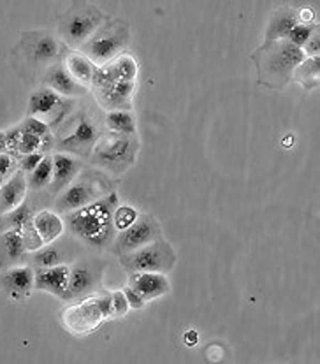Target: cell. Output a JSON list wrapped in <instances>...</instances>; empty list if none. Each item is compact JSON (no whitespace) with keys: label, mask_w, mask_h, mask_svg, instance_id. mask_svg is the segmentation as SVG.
Wrapping results in <instances>:
<instances>
[{"label":"cell","mask_w":320,"mask_h":364,"mask_svg":"<svg viewBox=\"0 0 320 364\" xmlns=\"http://www.w3.org/2000/svg\"><path fill=\"white\" fill-rule=\"evenodd\" d=\"M118 208L117 192L111 191L110 194L102 196L94 203L80 208L76 211L64 215V224L76 240L85 243L87 247L102 250L113 243L117 236L114 228V210Z\"/></svg>","instance_id":"1"},{"label":"cell","mask_w":320,"mask_h":364,"mask_svg":"<svg viewBox=\"0 0 320 364\" xmlns=\"http://www.w3.org/2000/svg\"><path fill=\"white\" fill-rule=\"evenodd\" d=\"M141 143L136 136L118 132H102L92 151V162L100 171L110 174H122L136 162Z\"/></svg>","instance_id":"2"},{"label":"cell","mask_w":320,"mask_h":364,"mask_svg":"<svg viewBox=\"0 0 320 364\" xmlns=\"http://www.w3.org/2000/svg\"><path fill=\"white\" fill-rule=\"evenodd\" d=\"M306 58L303 48L287 39L267 41L255 55L260 74H266L267 83L285 85L294 76V70Z\"/></svg>","instance_id":"3"},{"label":"cell","mask_w":320,"mask_h":364,"mask_svg":"<svg viewBox=\"0 0 320 364\" xmlns=\"http://www.w3.org/2000/svg\"><path fill=\"white\" fill-rule=\"evenodd\" d=\"M106 21L107 16L99 7L87 2H78L62 16L58 33L65 46L80 50Z\"/></svg>","instance_id":"4"},{"label":"cell","mask_w":320,"mask_h":364,"mask_svg":"<svg viewBox=\"0 0 320 364\" xmlns=\"http://www.w3.org/2000/svg\"><path fill=\"white\" fill-rule=\"evenodd\" d=\"M110 180L104 178L102 173H97V171L83 173L81 171L76 180L57 196L53 208L58 215H65L94 203V200L110 194Z\"/></svg>","instance_id":"5"},{"label":"cell","mask_w":320,"mask_h":364,"mask_svg":"<svg viewBox=\"0 0 320 364\" xmlns=\"http://www.w3.org/2000/svg\"><path fill=\"white\" fill-rule=\"evenodd\" d=\"M129 25L125 21L107 20L80 50L95 65H106L124 53L129 44Z\"/></svg>","instance_id":"6"},{"label":"cell","mask_w":320,"mask_h":364,"mask_svg":"<svg viewBox=\"0 0 320 364\" xmlns=\"http://www.w3.org/2000/svg\"><path fill=\"white\" fill-rule=\"evenodd\" d=\"M70 127L73 129L64 136H60L58 139L55 137V148L64 154L74 155V157H90L97 141L102 136L97 118L87 111H80L76 117H70Z\"/></svg>","instance_id":"7"},{"label":"cell","mask_w":320,"mask_h":364,"mask_svg":"<svg viewBox=\"0 0 320 364\" xmlns=\"http://www.w3.org/2000/svg\"><path fill=\"white\" fill-rule=\"evenodd\" d=\"M120 264L127 273L150 271V273L166 274L176 264V254H174L173 247L160 237V240L151 241L130 254L122 255Z\"/></svg>","instance_id":"8"},{"label":"cell","mask_w":320,"mask_h":364,"mask_svg":"<svg viewBox=\"0 0 320 364\" xmlns=\"http://www.w3.org/2000/svg\"><path fill=\"white\" fill-rule=\"evenodd\" d=\"M160 237H162L160 222L155 217H151V215L143 213L137 215V218L132 224L118 231L110 247L113 254L122 257V255L130 254V252L137 250V248L144 247V245L151 243V241H157Z\"/></svg>","instance_id":"9"},{"label":"cell","mask_w":320,"mask_h":364,"mask_svg":"<svg viewBox=\"0 0 320 364\" xmlns=\"http://www.w3.org/2000/svg\"><path fill=\"white\" fill-rule=\"evenodd\" d=\"M21 48L28 62L37 67H50L60 57V41L50 32H27L21 39Z\"/></svg>","instance_id":"10"},{"label":"cell","mask_w":320,"mask_h":364,"mask_svg":"<svg viewBox=\"0 0 320 364\" xmlns=\"http://www.w3.org/2000/svg\"><path fill=\"white\" fill-rule=\"evenodd\" d=\"M83 171V161L80 157H74L70 154H64V151H58L53 155V176H51L50 187L46 188V192L50 194V198H57L65 187H69L74 180L78 178V174Z\"/></svg>","instance_id":"11"},{"label":"cell","mask_w":320,"mask_h":364,"mask_svg":"<svg viewBox=\"0 0 320 364\" xmlns=\"http://www.w3.org/2000/svg\"><path fill=\"white\" fill-rule=\"evenodd\" d=\"M100 289V274L94 269V266L78 262L70 267L69 285L64 299H81L92 296Z\"/></svg>","instance_id":"12"},{"label":"cell","mask_w":320,"mask_h":364,"mask_svg":"<svg viewBox=\"0 0 320 364\" xmlns=\"http://www.w3.org/2000/svg\"><path fill=\"white\" fill-rule=\"evenodd\" d=\"M69 102H65L62 99L60 94L53 90L50 87H41L37 88L36 92L31 95L28 99V117H39V118H46L50 114H53L57 111L60 114V124L64 120V117L69 113Z\"/></svg>","instance_id":"13"},{"label":"cell","mask_w":320,"mask_h":364,"mask_svg":"<svg viewBox=\"0 0 320 364\" xmlns=\"http://www.w3.org/2000/svg\"><path fill=\"white\" fill-rule=\"evenodd\" d=\"M0 285L11 299L21 301L28 298L33 289V267L31 264H23L2 271Z\"/></svg>","instance_id":"14"},{"label":"cell","mask_w":320,"mask_h":364,"mask_svg":"<svg viewBox=\"0 0 320 364\" xmlns=\"http://www.w3.org/2000/svg\"><path fill=\"white\" fill-rule=\"evenodd\" d=\"M43 85L53 88L62 97H83V95H87V87L78 83L70 76L69 70L65 69L64 62H55L53 65L48 67L46 74L43 77Z\"/></svg>","instance_id":"15"},{"label":"cell","mask_w":320,"mask_h":364,"mask_svg":"<svg viewBox=\"0 0 320 364\" xmlns=\"http://www.w3.org/2000/svg\"><path fill=\"white\" fill-rule=\"evenodd\" d=\"M97 88V97H99L100 104L106 109H129L130 107V97L134 92L132 81H95Z\"/></svg>","instance_id":"16"},{"label":"cell","mask_w":320,"mask_h":364,"mask_svg":"<svg viewBox=\"0 0 320 364\" xmlns=\"http://www.w3.org/2000/svg\"><path fill=\"white\" fill-rule=\"evenodd\" d=\"M69 273L70 267L67 264L33 269V289H37V291H46L50 294L64 299L67 285H69Z\"/></svg>","instance_id":"17"},{"label":"cell","mask_w":320,"mask_h":364,"mask_svg":"<svg viewBox=\"0 0 320 364\" xmlns=\"http://www.w3.org/2000/svg\"><path fill=\"white\" fill-rule=\"evenodd\" d=\"M28 264V250L20 231L0 232V271Z\"/></svg>","instance_id":"18"},{"label":"cell","mask_w":320,"mask_h":364,"mask_svg":"<svg viewBox=\"0 0 320 364\" xmlns=\"http://www.w3.org/2000/svg\"><path fill=\"white\" fill-rule=\"evenodd\" d=\"M129 285L143 296L144 301L157 299L160 296L171 291L169 280L164 273H150V271H139V273H129Z\"/></svg>","instance_id":"19"},{"label":"cell","mask_w":320,"mask_h":364,"mask_svg":"<svg viewBox=\"0 0 320 364\" xmlns=\"http://www.w3.org/2000/svg\"><path fill=\"white\" fill-rule=\"evenodd\" d=\"M27 174H25L23 171L16 169L9 180H6L0 185V215L7 213V211L20 206V204L27 199Z\"/></svg>","instance_id":"20"},{"label":"cell","mask_w":320,"mask_h":364,"mask_svg":"<svg viewBox=\"0 0 320 364\" xmlns=\"http://www.w3.org/2000/svg\"><path fill=\"white\" fill-rule=\"evenodd\" d=\"M32 224L36 231L39 232V236L43 237L44 245L57 241L65 231L64 218L51 210H41L33 213Z\"/></svg>","instance_id":"21"},{"label":"cell","mask_w":320,"mask_h":364,"mask_svg":"<svg viewBox=\"0 0 320 364\" xmlns=\"http://www.w3.org/2000/svg\"><path fill=\"white\" fill-rule=\"evenodd\" d=\"M297 23H299L297 11L290 9V7H282V9L274 11V13L271 14L270 21H267L266 43L267 41L285 39L287 33L292 31Z\"/></svg>","instance_id":"22"},{"label":"cell","mask_w":320,"mask_h":364,"mask_svg":"<svg viewBox=\"0 0 320 364\" xmlns=\"http://www.w3.org/2000/svg\"><path fill=\"white\" fill-rule=\"evenodd\" d=\"M64 65L78 83L85 85V87H87V85H92L97 65L87 57V55L76 53V51H67Z\"/></svg>","instance_id":"23"},{"label":"cell","mask_w":320,"mask_h":364,"mask_svg":"<svg viewBox=\"0 0 320 364\" xmlns=\"http://www.w3.org/2000/svg\"><path fill=\"white\" fill-rule=\"evenodd\" d=\"M33 204L31 199H25L20 206L7 213L0 215V232L6 231H23L28 224H32Z\"/></svg>","instance_id":"24"},{"label":"cell","mask_w":320,"mask_h":364,"mask_svg":"<svg viewBox=\"0 0 320 364\" xmlns=\"http://www.w3.org/2000/svg\"><path fill=\"white\" fill-rule=\"evenodd\" d=\"M67 255L62 245L46 243L41 248L33 250L28 254V264H31L33 269H39V267H53L58 264H65Z\"/></svg>","instance_id":"25"},{"label":"cell","mask_w":320,"mask_h":364,"mask_svg":"<svg viewBox=\"0 0 320 364\" xmlns=\"http://www.w3.org/2000/svg\"><path fill=\"white\" fill-rule=\"evenodd\" d=\"M51 176H53V155L46 154L36 169L27 174L28 191L43 192L50 187Z\"/></svg>","instance_id":"26"},{"label":"cell","mask_w":320,"mask_h":364,"mask_svg":"<svg viewBox=\"0 0 320 364\" xmlns=\"http://www.w3.org/2000/svg\"><path fill=\"white\" fill-rule=\"evenodd\" d=\"M104 125L107 131L118 134H130L136 136V120L129 109H114L110 111L104 118Z\"/></svg>","instance_id":"27"},{"label":"cell","mask_w":320,"mask_h":364,"mask_svg":"<svg viewBox=\"0 0 320 364\" xmlns=\"http://www.w3.org/2000/svg\"><path fill=\"white\" fill-rule=\"evenodd\" d=\"M319 62H320L319 57L310 58V60H306V58H304V60L296 67V70H294V77H296V80L299 81L303 87H310V83H311V87H317Z\"/></svg>","instance_id":"28"},{"label":"cell","mask_w":320,"mask_h":364,"mask_svg":"<svg viewBox=\"0 0 320 364\" xmlns=\"http://www.w3.org/2000/svg\"><path fill=\"white\" fill-rule=\"evenodd\" d=\"M317 31V25H310V23H297L296 27L292 28L287 33V37L285 39L290 41L292 44H296V46L303 48V44L306 43L308 39H310V36Z\"/></svg>","instance_id":"29"},{"label":"cell","mask_w":320,"mask_h":364,"mask_svg":"<svg viewBox=\"0 0 320 364\" xmlns=\"http://www.w3.org/2000/svg\"><path fill=\"white\" fill-rule=\"evenodd\" d=\"M20 127L23 132L33 134V136H39V137H44L46 134L51 132L50 125H48L46 122L39 117H27L23 122H21Z\"/></svg>","instance_id":"30"},{"label":"cell","mask_w":320,"mask_h":364,"mask_svg":"<svg viewBox=\"0 0 320 364\" xmlns=\"http://www.w3.org/2000/svg\"><path fill=\"white\" fill-rule=\"evenodd\" d=\"M137 211L136 208L132 206H118L117 210H114V217H113V222H114V228H117V231H122V229H125L127 225L132 224L134 220L137 218Z\"/></svg>","instance_id":"31"},{"label":"cell","mask_w":320,"mask_h":364,"mask_svg":"<svg viewBox=\"0 0 320 364\" xmlns=\"http://www.w3.org/2000/svg\"><path fill=\"white\" fill-rule=\"evenodd\" d=\"M41 144H43V137L33 136V134L21 131L20 146H18V159H20L21 155H28V154H33V151H41Z\"/></svg>","instance_id":"32"},{"label":"cell","mask_w":320,"mask_h":364,"mask_svg":"<svg viewBox=\"0 0 320 364\" xmlns=\"http://www.w3.org/2000/svg\"><path fill=\"white\" fill-rule=\"evenodd\" d=\"M21 236H23V241H25V248L28 250V254L33 250H37V248H41L44 245L43 237L39 236V232L36 231V228H33V224H28L27 228L21 231Z\"/></svg>","instance_id":"33"},{"label":"cell","mask_w":320,"mask_h":364,"mask_svg":"<svg viewBox=\"0 0 320 364\" xmlns=\"http://www.w3.org/2000/svg\"><path fill=\"white\" fill-rule=\"evenodd\" d=\"M16 169H18V159L16 157H13V155L7 154V151L0 154V176H2L4 181L9 180Z\"/></svg>","instance_id":"34"},{"label":"cell","mask_w":320,"mask_h":364,"mask_svg":"<svg viewBox=\"0 0 320 364\" xmlns=\"http://www.w3.org/2000/svg\"><path fill=\"white\" fill-rule=\"evenodd\" d=\"M129 301L125 298L124 291H117L111 294V311L114 317H124L129 311Z\"/></svg>","instance_id":"35"},{"label":"cell","mask_w":320,"mask_h":364,"mask_svg":"<svg viewBox=\"0 0 320 364\" xmlns=\"http://www.w3.org/2000/svg\"><path fill=\"white\" fill-rule=\"evenodd\" d=\"M43 157H44V154H41V151H33V154L21 155V157L18 159V169L23 171L25 174H28L31 171H33L37 166H39V162L43 161Z\"/></svg>","instance_id":"36"},{"label":"cell","mask_w":320,"mask_h":364,"mask_svg":"<svg viewBox=\"0 0 320 364\" xmlns=\"http://www.w3.org/2000/svg\"><path fill=\"white\" fill-rule=\"evenodd\" d=\"M20 139H21V127H20V125H16V127L6 131L7 154H11L13 157H16V159H18V146H20Z\"/></svg>","instance_id":"37"},{"label":"cell","mask_w":320,"mask_h":364,"mask_svg":"<svg viewBox=\"0 0 320 364\" xmlns=\"http://www.w3.org/2000/svg\"><path fill=\"white\" fill-rule=\"evenodd\" d=\"M303 51L304 55H308V57H319L320 53V39H319V31H315L314 33L310 36V39L306 41V43L303 44Z\"/></svg>","instance_id":"38"},{"label":"cell","mask_w":320,"mask_h":364,"mask_svg":"<svg viewBox=\"0 0 320 364\" xmlns=\"http://www.w3.org/2000/svg\"><path fill=\"white\" fill-rule=\"evenodd\" d=\"M124 294H125V298H127V301H129V306L134 308V310H141V308H143L144 304H146V301L143 299V296L137 294V292L134 291V289L130 287V285H127V287L124 289Z\"/></svg>","instance_id":"39"},{"label":"cell","mask_w":320,"mask_h":364,"mask_svg":"<svg viewBox=\"0 0 320 364\" xmlns=\"http://www.w3.org/2000/svg\"><path fill=\"white\" fill-rule=\"evenodd\" d=\"M4 151H7V148H6V131L0 132V154H4Z\"/></svg>","instance_id":"40"},{"label":"cell","mask_w":320,"mask_h":364,"mask_svg":"<svg viewBox=\"0 0 320 364\" xmlns=\"http://www.w3.org/2000/svg\"><path fill=\"white\" fill-rule=\"evenodd\" d=\"M185 338H187V343H188V345H193V343H196V341H197V334L193 333V331L185 334Z\"/></svg>","instance_id":"41"},{"label":"cell","mask_w":320,"mask_h":364,"mask_svg":"<svg viewBox=\"0 0 320 364\" xmlns=\"http://www.w3.org/2000/svg\"><path fill=\"white\" fill-rule=\"evenodd\" d=\"M4 183V180H2V176H0V185H2Z\"/></svg>","instance_id":"42"}]
</instances>
